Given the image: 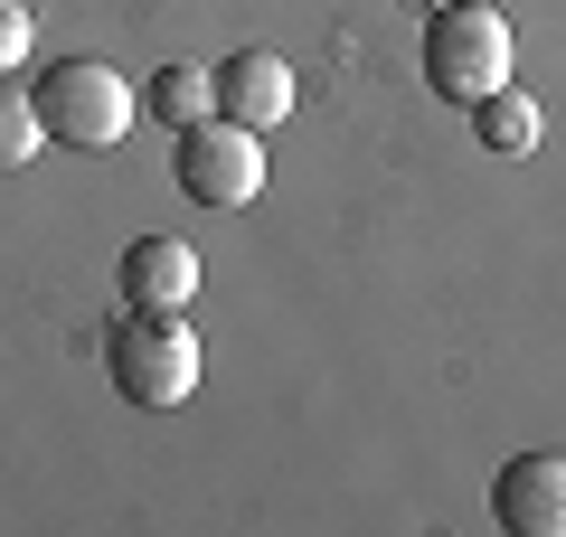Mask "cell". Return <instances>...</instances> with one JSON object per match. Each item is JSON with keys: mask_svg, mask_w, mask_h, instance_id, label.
I'll use <instances>...</instances> for the list:
<instances>
[{"mask_svg": "<svg viewBox=\"0 0 566 537\" xmlns=\"http://www.w3.org/2000/svg\"><path fill=\"white\" fill-rule=\"evenodd\" d=\"M510 57H520V29L491 10V0H444L424 20V76L444 104H482L510 85Z\"/></svg>", "mask_w": 566, "mask_h": 537, "instance_id": "cell-1", "label": "cell"}, {"mask_svg": "<svg viewBox=\"0 0 566 537\" xmlns=\"http://www.w3.org/2000/svg\"><path fill=\"white\" fill-rule=\"evenodd\" d=\"M142 114H161V123H208L218 114V76H208V66H161V76L142 85Z\"/></svg>", "mask_w": 566, "mask_h": 537, "instance_id": "cell-9", "label": "cell"}, {"mask_svg": "<svg viewBox=\"0 0 566 537\" xmlns=\"http://www.w3.org/2000/svg\"><path fill=\"white\" fill-rule=\"evenodd\" d=\"M39 141H48V114H39V95H10V85H0V170L39 160Z\"/></svg>", "mask_w": 566, "mask_h": 537, "instance_id": "cell-10", "label": "cell"}, {"mask_svg": "<svg viewBox=\"0 0 566 537\" xmlns=\"http://www.w3.org/2000/svg\"><path fill=\"white\" fill-rule=\"evenodd\" d=\"M199 330L180 312H123L114 339H104V378L123 387L133 406H189L199 397Z\"/></svg>", "mask_w": 566, "mask_h": 537, "instance_id": "cell-2", "label": "cell"}, {"mask_svg": "<svg viewBox=\"0 0 566 537\" xmlns=\"http://www.w3.org/2000/svg\"><path fill=\"white\" fill-rule=\"evenodd\" d=\"M199 293V255L180 236H133L123 255V312H189Z\"/></svg>", "mask_w": 566, "mask_h": 537, "instance_id": "cell-6", "label": "cell"}, {"mask_svg": "<svg viewBox=\"0 0 566 537\" xmlns=\"http://www.w3.org/2000/svg\"><path fill=\"white\" fill-rule=\"evenodd\" d=\"M472 133H482V151H501V160H520V151H538V104L520 95V85H501V95H482L472 104Z\"/></svg>", "mask_w": 566, "mask_h": 537, "instance_id": "cell-8", "label": "cell"}, {"mask_svg": "<svg viewBox=\"0 0 566 537\" xmlns=\"http://www.w3.org/2000/svg\"><path fill=\"white\" fill-rule=\"evenodd\" d=\"M218 114L255 123V133H274L283 114H293V66L274 57V48H237V57L218 66Z\"/></svg>", "mask_w": 566, "mask_h": 537, "instance_id": "cell-7", "label": "cell"}, {"mask_svg": "<svg viewBox=\"0 0 566 537\" xmlns=\"http://www.w3.org/2000/svg\"><path fill=\"white\" fill-rule=\"evenodd\" d=\"M39 114H48V133L76 141V151H114V141L133 133L142 95H133L104 57H57V66L39 76Z\"/></svg>", "mask_w": 566, "mask_h": 537, "instance_id": "cell-3", "label": "cell"}, {"mask_svg": "<svg viewBox=\"0 0 566 537\" xmlns=\"http://www.w3.org/2000/svg\"><path fill=\"white\" fill-rule=\"evenodd\" d=\"M491 518L510 537H566V453H520L491 481Z\"/></svg>", "mask_w": 566, "mask_h": 537, "instance_id": "cell-5", "label": "cell"}, {"mask_svg": "<svg viewBox=\"0 0 566 537\" xmlns=\"http://www.w3.org/2000/svg\"><path fill=\"white\" fill-rule=\"evenodd\" d=\"M29 57V0H0V76Z\"/></svg>", "mask_w": 566, "mask_h": 537, "instance_id": "cell-11", "label": "cell"}, {"mask_svg": "<svg viewBox=\"0 0 566 537\" xmlns=\"http://www.w3.org/2000/svg\"><path fill=\"white\" fill-rule=\"evenodd\" d=\"M170 179H180L199 208H245L264 189V133L237 123V114L189 123V133H180V170H170Z\"/></svg>", "mask_w": 566, "mask_h": 537, "instance_id": "cell-4", "label": "cell"}]
</instances>
